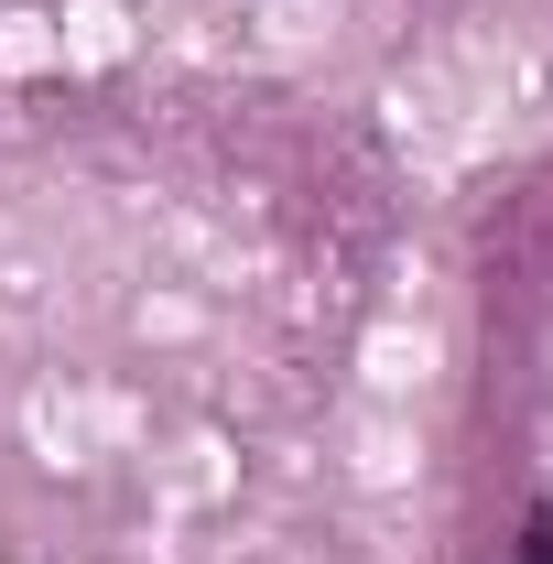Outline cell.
<instances>
[{
	"mask_svg": "<svg viewBox=\"0 0 553 564\" xmlns=\"http://www.w3.org/2000/svg\"><path fill=\"white\" fill-rule=\"evenodd\" d=\"M510 564H553V499L521 521V543H510Z\"/></svg>",
	"mask_w": 553,
	"mask_h": 564,
	"instance_id": "obj_1",
	"label": "cell"
}]
</instances>
